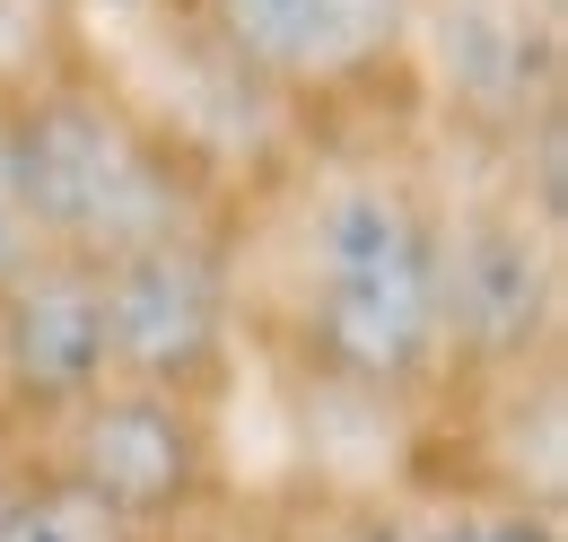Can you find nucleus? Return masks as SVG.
<instances>
[{
    "label": "nucleus",
    "instance_id": "9b49d317",
    "mask_svg": "<svg viewBox=\"0 0 568 542\" xmlns=\"http://www.w3.org/2000/svg\"><path fill=\"white\" fill-rule=\"evenodd\" d=\"M44 254L36 237V210H27V184H18V140H9V97H0V289Z\"/></svg>",
    "mask_w": 568,
    "mask_h": 542
},
{
    "label": "nucleus",
    "instance_id": "f03ea898",
    "mask_svg": "<svg viewBox=\"0 0 568 542\" xmlns=\"http://www.w3.org/2000/svg\"><path fill=\"white\" fill-rule=\"evenodd\" d=\"M18 184L44 254L105 271L141 245L211 228V175L184 140L97 70H44L9 97Z\"/></svg>",
    "mask_w": 568,
    "mask_h": 542
},
{
    "label": "nucleus",
    "instance_id": "1a4fd4ad",
    "mask_svg": "<svg viewBox=\"0 0 568 542\" xmlns=\"http://www.w3.org/2000/svg\"><path fill=\"white\" fill-rule=\"evenodd\" d=\"M0 542H149L123 516H105L53 455L44 464H0Z\"/></svg>",
    "mask_w": 568,
    "mask_h": 542
},
{
    "label": "nucleus",
    "instance_id": "423d86ee",
    "mask_svg": "<svg viewBox=\"0 0 568 542\" xmlns=\"http://www.w3.org/2000/svg\"><path fill=\"white\" fill-rule=\"evenodd\" d=\"M473 132L525 140L560 114V9L551 0H412V44Z\"/></svg>",
    "mask_w": 568,
    "mask_h": 542
},
{
    "label": "nucleus",
    "instance_id": "f257e3e1",
    "mask_svg": "<svg viewBox=\"0 0 568 542\" xmlns=\"http://www.w3.org/2000/svg\"><path fill=\"white\" fill-rule=\"evenodd\" d=\"M437 193L394 158L315 167L281 210V307L306 377L394 403L446 368L437 315Z\"/></svg>",
    "mask_w": 568,
    "mask_h": 542
},
{
    "label": "nucleus",
    "instance_id": "6e6552de",
    "mask_svg": "<svg viewBox=\"0 0 568 542\" xmlns=\"http://www.w3.org/2000/svg\"><path fill=\"white\" fill-rule=\"evenodd\" d=\"M105 385H114V359H105L97 271L71 254H36L0 289V403L62 429Z\"/></svg>",
    "mask_w": 568,
    "mask_h": 542
},
{
    "label": "nucleus",
    "instance_id": "20e7f679",
    "mask_svg": "<svg viewBox=\"0 0 568 542\" xmlns=\"http://www.w3.org/2000/svg\"><path fill=\"white\" fill-rule=\"evenodd\" d=\"M97 298H105L114 385L211 403L227 341H236V254H227L219 228H193V237H166V245L105 263Z\"/></svg>",
    "mask_w": 568,
    "mask_h": 542
},
{
    "label": "nucleus",
    "instance_id": "39448f33",
    "mask_svg": "<svg viewBox=\"0 0 568 542\" xmlns=\"http://www.w3.org/2000/svg\"><path fill=\"white\" fill-rule=\"evenodd\" d=\"M53 464L132 534L166 542L219 499V429L211 403L149 394V385H105L53 429Z\"/></svg>",
    "mask_w": 568,
    "mask_h": 542
},
{
    "label": "nucleus",
    "instance_id": "0eeeda50",
    "mask_svg": "<svg viewBox=\"0 0 568 542\" xmlns=\"http://www.w3.org/2000/svg\"><path fill=\"white\" fill-rule=\"evenodd\" d=\"M219 62L281 97H342L412 44V0H193Z\"/></svg>",
    "mask_w": 568,
    "mask_h": 542
},
{
    "label": "nucleus",
    "instance_id": "9d476101",
    "mask_svg": "<svg viewBox=\"0 0 568 542\" xmlns=\"http://www.w3.org/2000/svg\"><path fill=\"white\" fill-rule=\"evenodd\" d=\"M412 542H560V525H551L542 508L498 499V508H446V516H437V525H420Z\"/></svg>",
    "mask_w": 568,
    "mask_h": 542
},
{
    "label": "nucleus",
    "instance_id": "f8f14e48",
    "mask_svg": "<svg viewBox=\"0 0 568 542\" xmlns=\"http://www.w3.org/2000/svg\"><path fill=\"white\" fill-rule=\"evenodd\" d=\"M358 542H412V525H367Z\"/></svg>",
    "mask_w": 568,
    "mask_h": 542
},
{
    "label": "nucleus",
    "instance_id": "ddd939ff",
    "mask_svg": "<svg viewBox=\"0 0 568 542\" xmlns=\"http://www.w3.org/2000/svg\"><path fill=\"white\" fill-rule=\"evenodd\" d=\"M97 9H132V0H97Z\"/></svg>",
    "mask_w": 568,
    "mask_h": 542
},
{
    "label": "nucleus",
    "instance_id": "7ed1b4c3",
    "mask_svg": "<svg viewBox=\"0 0 568 542\" xmlns=\"http://www.w3.org/2000/svg\"><path fill=\"white\" fill-rule=\"evenodd\" d=\"M437 315H446V359L516 377L551 368L560 341V219L516 193L437 210Z\"/></svg>",
    "mask_w": 568,
    "mask_h": 542
}]
</instances>
